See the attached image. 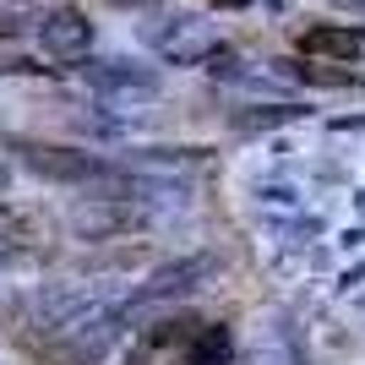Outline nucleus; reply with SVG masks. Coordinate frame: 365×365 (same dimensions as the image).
Masks as SVG:
<instances>
[{
  "label": "nucleus",
  "mask_w": 365,
  "mask_h": 365,
  "mask_svg": "<svg viewBox=\"0 0 365 365\" xmlns=\"http://www.w3.org/2000/svg\"><path fill=\"white\" fill-rule=\"evenodd\" d=\"M185 365H235V333L224 322H202L197 338L185 344Z\"/></svg>",
  "instance_id": "obj_8"
},
{
  "label": "nucleus",
  "mask_w": 365,
  "mask_h": 365,
  "mask_svg": "<svg viewBox=\"0 0 365 365\" xmlns=\"http://www.w3.org/2000/svg\"><path fill=\"white\" fill-rule=\"evenodd\" d=\"M6 148L22 158V169H33L38 180H55V185H93V191H109V197H131L137 185L115 175L109 164H98L93 153L82 148H61V142H33V137H11Z\"/></svg>",
  "instance_id": "obj_1"
},
{
  "label": "nucleus",
  "mask_w": 365,
  "mask_h": 365,
  "mask_svg": "<svg viewBox=\"0 0 365 365\" xmlns=\"http://www.w3.org/2000/svg\"><path fill=\"white\" fill-rule=\"evenodd\" d=\"M300 55H311V61H338L349 66L365 55V28L360 22H311V28H300Z\"/></svg>",
  "instance_id": "obj_5"
},
{
  "label": "nucleus",
  "mask_w": 365,
  "mask_h": 365,
  "mask_svg": "<svg viewBox=\"0 0 365 365\" xmlns=\"http://www.w3.org/2000/svg\"><path fill=\"white\" fill-rule=\"evenodd\" d=\"M0 71H44V66L22 61V55H0Z\"/></svg>",
  "instance_id": "obj_10"
},
{
  "label": "nucleus",
  "mask_w": 365,
  "mask_h": 365,
  "mask_svg": "<svg viewBox=\"0 0 365 365\" xmlns=\"http://www.w3.org/2000/svg\"><path fill=\"white\" fill-rule=\"evenodd\" d=\"M6 185H11V175H6V164H0V197H6Z\"/></svg>",
  "instance_id": "obj_12"
},
{
  "label": "nucleus",
  "mask_w": 365,
  "mask_h": 365,
  "mask_svg": "<svg viewBox=\"0 0 365 365\" xmlns=\"http://www.w3.org/2000/svg\"><path fill=\"white\" fill-rule=\"evenodd\" d=\"M213 273H218L213 257H180V262H169V267H158V273H148V284L131 294V305H158V300H175V294H191Z\"/></svg>",
  "instance_id": "obj_3"
},
{
  "label": "nucleus",
  "mask_w": 365,
  "mask_h": 365,
  "mask_svg": "<svg viewBox=\"0 0 365 365\" xmlns=\"http://www.w3.org/2000/svg\"><path fill=\"white\" fill-rule=\"evenodd\" d=\"M202 322L191 317V311H175V317H158L153 327H142L137 338V360H153V354H169V349H185L191 338H197Z\"/></svg>",
  "instance_id": "obj_7"
},
{
  "label": "nucleus",
  "mask_w": 365,
  "mask_h": 365,
  "mask_svg": "<svg viewBox=\"0 0 365 365\" xmlns=\"http://www.w3.org/2000/svg\"><path fill=\"white\" fill-rule=\"evenodd\" d=\"M38 44H44L55 61H88V49H93L88 11H76V6H55V11H44V22H38Z\"/></svg>",
  "instance_id": "obj_4"
},
{
  "label": "nucleus",
  "mask_w": 365,
  "mask_h": 365,
  "mask_svg": "<svg viewBox=\"0 0 365 365\" xmlns=\"http://www.w3.org/2000/svg\"><path fill=\"white\" fill-rule=\"evenodd\" d=\"M120 333H125V317L109 305V311H98V317H88L76 333H66L61 344H66V354H71L76 365H98L115 344H120Z\"/></svg>",
  "instance_id": "obj_6"
},
{
  "label": "nucleus",
  "mask_w": 365,
  "mask_h": 365,
  "mask_svg": "<svg viewBox=\"0 0 365 365\" xmlns=\"http://www.w3.org/2000/svg\"><path fill=\"white\" fill-rule=\"evenodd\" d=\"M305 109L300 104H267V109H240L235 115V131H273V125H289V120H300Z\"/></svg>",
  "instance_id": "obj_9"
},
{
  "label": "nucleus",
  "mask_w": 365,
  "mask_h": 365,
  "mask_svg": "<svg viewBox=\"0 0 365 365\" xmlns=\"http://www.w3.org/2000/svg\"><path fill=\"white\" fill-rule=\"evenodd\" d=\"M82 82L104 98H158V71L142 61H125V55H104V61H88L82 66Z\"/></svg>",
  "instance_id": "obj_2"
},
{
  "label": "nucleus",
  "mask_w": 365,
  "mask_h": 365,
  "mask_svg": "<svg viewBox=\"0 0 365 365\" xmlns=\"http://www.w3.org/2000/svg\"><path fill=\"white\" fill-rule=\"evenodd\" d=\"M207 6H224V11H235V6H251V0H207Z\"/></svg>",
  "instance_id": "obj_11"
},
{
  "label": "nucleus",
  "mask_w": 365,
  "mask_h": 365,
  "mask_svg": "<svg viewBox=\"0 0 365 365\" xmlns=\"http://www.w3.org/2000/svg\"><path fill=\"white\" fill-rule=\"evenodd\" d=\"M338 6H349V11H365V0H338Z\"/></svg>",
  "instance_id": "obj_13"
}]
</instances>
